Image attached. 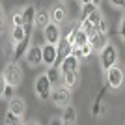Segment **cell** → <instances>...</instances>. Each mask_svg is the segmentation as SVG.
Instances as JSON below:
<instances>
[{
  "label": "cell",
  "instance_id": "obj_1",
  "mask_svg": "<svg viewBox=\"0 0 125 125\" xmlns=\"http://www.w3.org/2000/svg\"><path fill=\"white\" fill-rule=\"evenodd\" d=\"M104 77H106V86H108V90L118 92V90L123 88V84H125V71H123V67H121L120 63H116L114 67H110L108 71L104 73Z\"/></svg>",
  "mask_w": 125,
  "mask_h": 125
},
{
  "label": "cell",
  "instance_id": "obj_2",
  "mask_svg": "<svg viewBox=\"0 0 125 125\" xmlns=\"http://www.w3.org/2000/svg\"><path fill=\"white\" fill-rule=\"evenodd\" d=\"M2 80L8 84H13V86H19L22 82V69L15 60L6 63L4 71H2Z\"/></svg>",
  "mask_w": 125,
  "mask_h": 125
},
{
  "label": "cell",
  "instance_id": "obj_3",
  "mask_svg": "<svg viewBox=\"0 0 125 125\" xmlns=\"http://www.w3.org/2000/svg\"><path fill=\"white\" fill-rule=\"evenodd\" d=\"M52 86H54V84L51 82V78H49L47 73L39 75V77L36 78V82H34V92H36V95L39 97V101H49L51 99Z\"/></svg>",
  "mask_w": 125,
  "mask_h": 125
},
{
  "label": "cell",
  "instance_id": "obj_4",
  "mask_svg": "<svg viewBox=\"0 0 125 125\" xmlns=\"http://www.w3.org/2000/svg\"><path fill=\"white\" fill-rule=\"evenodd\" d=\"M51 103L54 104V106H60V108L67 106V104L71 103V88L63 86V84L54 86V88H52V94H51Z\"/></svg>",
  "mask_w": 125,
  "mask_h": 125
},
{
  "label": "cell",
  "instance_id": "obj_5",
  "mask_svg": "<svg viewBox=\"0 0 125 125\" xmlns=\"http://www.w3.org/2000/svg\"><path fill=\"white\" fill-rule=\"evenodd\" d=\"M99 60H101V67H103L104 73H106L110 67H114L116 63H118V49H116V45L108 43V45L99 52Z\"/></svg>",
  "mask_w": 125,
  "mask_h": 125
},
{
  "label": "cell",
  "instance_id": "obj_6",
  "mask_svg": "<svg viewBox=\"0 0 125 125\" xmlns=\"http://www.w3.org/2000/svg\"><path fill=\"white\" fill-rule=\"evenodd\" d=\"M49 13H51V21L56 22V24H60V26L67 21V8H65V4L60 2V0L49 8Z\"/></svg>",
  "mask_w": 125,
  "mask_h": 125
},
{
  "label": "cell",
  "instance_id": "obj_7",
  "mask_svg": "<svg viewBox=\"0 0 125 125\" xmlns=\"http://www.w3.org/2000/svg\"><path fill=\"white\" fill-rule=\"evenodd\" d=\"M24 60H26V63H28L30 67L41 65V63H43V45H30V49H28V52H26Z\"/></svg>",
  "mask_w": 125,
  "mask_h": 125
},
{
  "label": "cell",
  "instance_id": "obj_8",
  "mask_svg": "<svg viewBox=\"0 0 125 125\" xmlns=\"http://www.w3.org/2000/svg\"><path fill=\"white\" fill-rule=\"evenodd\" d=\"M73 43H69L67 39H65V37H62V39H60V41L56 43V51H58V58H56V63H54V67H60V63L63 62V60H65V58L69 56V54H71V52H73Z\"/></svg>",
  "mask_w": 125,
  "mask_h": 125
},
{
  "label": "cell",
  "instance_id": "obj_9",
  "mask_svg": "<svg viewBox=\"0 0 125 125\" xmlns=\"http://www.w3.org/2000/svg\"><path fill=\"white\" fill-rule=\"evenodd\" d=\"M90 45H92L94 52H97V54H99V52L103 51L106 45H108V36H106V34H103V32L94 30L92 34H90Z\"/></svg>",
  "mask_w": 125,
  "mask_h": 125
},
{
  "label": "cell",
  "instance_id": "obj_10",
  "mask_svg": "<svg viewBox=\"0 0 125 125\" xmlns=\"http://www.w3.org/2000/svg\"><path fill=\"white\" fill-rule=\"evenodd\" d=\"M43 32H45V39H47V43H54L56 45L60 39H62V28H60V24H56V22H49L45 28H43Z\"/></svg>",
  "mask_w": 125,
  "mask_h": 125
},
{
  "label": "cell",
  "instance_id": "obj_11",
  "mask_svg": "<svg viewBox=\"0 0 125 125\" xmlns=\"http://www.w3.org/2000/svg\"><path fill=\"white\" fill-rule=\"evenodd\" d=\"M56 58H58L56 45H54V43H45V45H43V65L52 67V65L56 63Z\"/></svg>",
  "mask_w": 125,
  "mask_h": 125
},
{
  "label": "cell",
  "instance_id": "obj_12",
  "mask_svg": "<svg viewBox=\"0 0 125 125\" xmlns=\"http://www.w3.org/2000/svg\"><path fill=\"white\" fill-rule=\"evenodd\" d=\"M26 37H32V32L26 30V26H11V32H10V41H11V47H15L19 41L26 39Z\"/></svg>",
  "mask_w": 125,
  "mask_h": 125
},
{
  "label": "cell",
  "instance_id": "obj_13",
  "mask_svg": "<svg viewBox=\"0 0 125 125\" xmlns=\"http://www.w3.org/2000/svg\"><path fill=\"white\" fill-rule=\"evenodd\" d=\"M8 110H11V112H15L17 116H24L26 114V103L22 97H19V95H15V97H11L10 101H8Z\"/></svg>",
  "mask_w": 125,
  "mask_h": 125
},
{
  "label": "cell",
  "instance_id": "obj_14",
  "mask_svg": "<svg viewBox=\"0 0 125 125\" xmlns=\"http://www.w3.org/2000/svg\"><path fill=\"white\" fill-rule=\"evenodd\" d=\"M30 45H32V41H30V37H26V39H22V41H19L13 47V51H11V54H13V60L15 62H19L21 58H24L26 56V52H28V49H30Z\"/></svg>",
  "mask_w": 125,
  "mask_h": 125
},
{
  "label": "cell",
  "instance_id": "obj_15",
  "mask_svg": "<svg viewBox=\"0 0 125 125\" xmlns=\"http://www.w3.org/2000/svg\"><path fill=\"white\" fill-rule=\"evenodd\" d=\"M78 65H80V58H77L71 52L62 63H60V69H62V73H67V71H78Z\"/></svg>",
  "mask_w": 125,
  "mask_h": 125
},
{
  "label": "cell",
  "instance_id": "obj_16",
  "mask_svg": "<svg viewBox=\"0 0 125 125\" xmlns=\"http://www.w3.org/2000/svg\"><path fill=\"white\" fill-rule=\"evenodd\" d=\"M60 123H63V125H75L77 123V108L71 103L67 106H63V114H62Z\"/></svg>",
  "mask_w": 125,
  "mask_h": 125
},
{
  "label": "cell",
  "instance_id": "obj_17",
  "mask_svg": "<svg viewBox=\"0 0 125 125\" xmlns=\"http://www.w3.org/2000/svg\"><path fill=\"white\" fill-rule=\"evenodd\" d=\"M49 22H52V21H51V13H49V10H37L34 26H36V28H41V30H43V28H45Z\"/></svg>",
  "mask_w": 125,
  "mask_h": 125
},
{
  "label": "cell",
  "instance_id": "obj_18",
  "mask_svg": "<svg viewBox=\"0 0 125 125\" xmlns=\"http://www.w3.org/2000/svg\"><path fill=\"white\" fill-rule=\"evenodd\" d=\"M62 84L73 90L75 86L78 84V71H67V73H62Z\"/></svg>",
  "mask_w": 125,
  "mask_h": 125
},
{
  "label": "cell",
  "instance_id": "obj_19",
  "mask_svg": "<svg viewBox=\"0 0 125 125\" xmlns=\"http://www.w3.org/2000/svg\"><path fill=\"white\" fill-rule=\"evenodd\" d=\"M36 13H37V8L34 4H28L22 8V17H24V24H34L36 22Z\"/></svg>",
  "mask_w": 125,
  "mask_h": 125
},
{
  "label": "cell",
  "instance_id": "obj_20",
  "mask_svg": "<svg viewBox=\"0 0 125 125\" xmlns=\"http://www.w3.org/2000/svg\"><path fill=\"white\" fill-rule=\"evenodd\" d=\"M47 75H49V78H51V82L54 84V86H58V84H62V69L60 67H49V71H47Z\"/></svg>",
  "mask_w": 125,
  "mask_h": 125
},
{
  "label": "cell",
  "instance_id": "obj_21",
  "mask_svg": "<svg viewBox=\"0 0 125 125\" xmlns=\"http://www.w3.org/2000/svg\"><path fill=\"white\" fill-rule=\"evenodd\" d=\"M30 41H32V45H45V43H47V39H45V32H43L41 28H34Z\"/></svg>",
  "mask_w": 125,
  "mask_h": 125
},
{
  "label": "cell",
  "instance_id": "obj_22",
  "mask_svg": "<svg viewBox=\"0 0 125 125\" xmlns=\"http://www.w3.org/2000/svg\"><path fill=\"white\" fill-rule=\"evenodd\" d=\"M15 88L17 86H13V84H8V82H4L2 80V99L4 101H10L11 97H15Z\"/></svg>",
  "mask_w": 125,
  "mask_h": 125
},
{
  "label": "cell",
  "instance_id": "obj_23",
  "mask_svg": "<svg viewBox=\"0 0 125 125\" xmlns=\"http://www.w3.org/2000/svg\"><path fill=\"white\" fill-rule=\"evenodd\" d=\"M86 43H90V34L86 30H78V34H77V37H75V47H82V45H86Z\"/></svg>",
  "mask_w": 125,
  "mask_h": 125
},
{
  "label": "cell",
  "instance_id": "obj_24",
  "mask_svg": "<svg viewBox=\"0 0 125 125\" xmlns=\"http://www.w3.org/2000/svg\"><path fill=\"white\" fill-rule=\"evenodd\" d=\"M4 123L8 125H19V123H22V118L21 116H17L15 112H11V110H8V112H6V118H4Z\"/></svg>",
  "mask_w": 125,
  "mask_h": 125
},
{
  "label": "cell",
  "instance_id": "obj_25",
  "mask_svg": "<svg viewBox=\"0 0 125 125\" xmlns=\"http://www.w3.org/2000/svg\"><path fill=\"white\" fill-rule=\"evenodd\" d=\"M10 22H11V26H24V17H22V10L13 11V15H11Z\"/></svg>",
  "mask_w": 125,
  "mask_h": 125
},
{
  "label": "cell",
  "instance_id": "obj_26",
  "mask_svg": "<svg viewBox=\"0 0 125 125\" xmlns=\"http://www.w3.org/2000/svg\"><path fill=\"white\" fill-rule=\"evenodd\" d=\"M78 30H80V24H78V22H73V24H71V28H69V32H67L63 37H65L69 43H75V37H77Z\"/></svg>",
  "mask_w": 125,
  "mask_h": 125
},
{
  "label": "cell",
  "instance_id": "obj_27",
  "mask_svg": "<svg viewBox=\"0 0 125 125\" xmlns=\"http://www.w3.org/2000/svg\"><path fill=\"white\" fill-rule=\"evenodd\" d=\"M99 6L97 4H94V2H90V4H84L82 6V10H80V19H88V15L92 13L94 10H97Z\"/></svg>",
  "mask_w": 125,
  "mask_h": 125
},
{
  "label": "cell",
  "instance_id": "obj_28",
  "mask_svg": "<svg viewBox=\"0 0 125 125\" xmlns=\"http://www.w3.org/2000/svg\"><path fill=\"white\" fill-rule=\"evenodd\" d=\"M101 19H103V15H101L99 8H97V10H94V11H92V13L88 15V21L92 22L94 26H97V24H99V22H101Z\"/></svg>",
  "mask_w": 125,
  "mask_h": 125
},
{
  "label": "cell",
  "instance_id": "obj_29",
  "mask_svg": "<svg viewBox=\"0 0 125 125\" xmlns=\"http://www.w3.org/2000/svg\"><path fill=\"white\" fill-rule=\"evenodd\" d=\"M95 30H97V32H103V34H108V21L103 17V19H101V22L95 26Z\"/></svg>",
  "mask_w": 125,
  "mask_h": 125
},
{
  "label": "cell",
  "instance_id": "obj_30",
  "mask_svg": "<svg viewBox=\"0 0 125 125\" xmlns=\"http://www.w3.org/2000/svg\"><path fill=\"white\" fill-rule=\"evenodd\" d=\"M82 56H84V60H86V58L90 56V54H92V52H94V49H92V45H90V43H86V45H82Z\"/></svg>",
  "mask_w": 125,
  "mask_h": 125
},
{
  "label": "cell",
  "instance_id": "obj_31",
  "mask_svg": "<svg viewBox=\"0 0 125 125\" xmlns=\"http://www.w3.org/2000/svg\"><path fill=\"white\" fill-rule=\"evenodd\" d=\"M110 6L116 10H123L125 8V0H110Z\"/></svg>",
  "mask_w": 125,
  "mask_h": 125
},
{
  "label": "cell",
  "instance_id": "obj_32",
  "mask_svg": "<svg viewBox=\"0 0 125 125\" xmlns=\"http://www.w3.org/2000/svg\"><path fill=\"white\" fill-rule=\"evenodd\" d=\"M120 37L125 41V13H123V19H121V22H120Z\"/></svg>",
  "mask_w": 125,
  "mask_h": 125
},
{
  "label": "cell",
  "instance_id": "obj_33",
  "mask_svg": "<svg viewBox=\"0 0 125 125\" xmlns=\"http://www.w3.org/2000/svg\"><path fill=\"white\" fill-rule=\"evenodd\" d=\"M80 6H84V4H90V2H94V0H77Z\"/></svg>",
  "mask_w": 125,
  "mask_h": 125
},
{
  "label": "cell",
  "instance_id": "obj_34",
  "mask_svg": "<svg viewBox=\"0 0 125 125\" xmlns=\"http://www.w3.org/2000/svg\"><path fill=\"white\" fill-rule=\"evenodd\" d=\"M94 4H97V6H99V4H101V0H94Z\"/></svg>",
  "mask_w": 125,
  "mask_h": 125
},
{
  "label": "cell",
  "instance_id": "obj_35",
  "mask_svg": "<svg viewBox=\"0 0 125 125\" xmlns=\"http://www.w3.org/2000/svg\"><path fill=\"white\" fill-rule=\"evenodd\" d=\"M60 2H63V4H67V2H69V0H60Z\"/></svg>",
  "mask_w": 125,
  "mask_h": 125
}]
</instances>
